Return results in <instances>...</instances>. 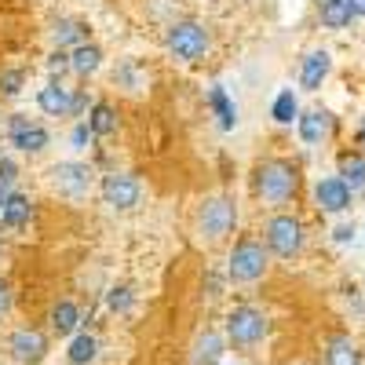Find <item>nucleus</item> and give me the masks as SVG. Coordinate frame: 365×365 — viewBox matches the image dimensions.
<instances>
[{"instance_id": "1", "label": "nucleus", "mask_w": 365, "mask_h": 365, "mask_svg": "<svg viewBox=\"0 0 365 365\" xmlns=\"http://www.w3.org/2000/svg\"><path fill=\"white\" fill-rule=\"evenodd\" d=\"M252 187H256V197L263 205H289L299 190V168L292 161H282V158L259 161L252 172Z\"/></svg>"}, {"instance_id": "2", "label": "nucleus", "mask_w": 365, "mask_h": 365, "mask_svg": "<svg viewBox=\"0 0 365 365\" xmlns=\"http://www.w3.org/2000/svg\"><path fill=\"white\" fill-rule=\"evenodd\" d=\"M165 48H168V55L179 58V63H197V58H205L208 48H212V34L197 19H175L165 29Z\"/></svg>"}, {"instance_id": "3", "label": "nucleus", "mask_w": 365, "mask_h": 365, "mask_svg": "<svg viewBox=\"0 0 365 365\" xmlns=\"http://www.w3.org/2000/svg\"><path fill=\"white\" fill-rule=\"evenodd\" d=\"M267 263H270V252H267L263 241L241 237V241H234V249H230L227 278H230L234 285H252V282H259L263 274H267Z\"/></svg>"}, {"instance_id": "4", "label": "nucleus", "mask_w": 365, "mask_h": 365, "mask_svg": "<svg viewBox=\"0 0 365 365\" xmlns=\"http://www.w3.org/2000/svg\"><path fill=\"white\" fill-rule=\"evenodd\" d=\"M237 227V201L227 194L216 197H205L197 208V234L205 241H223L230 230Z\"/></svg>"}, {"instance_id": "5", "label": "nucleus", "mask_w": 365, "mask_h": 365, "mask_svg": "<svg viewBox=\"0 0 365 365\" xmlns=\"http://www.w3.org/2000/svg\"><path fill=\"white\" fill-rule=\"evenodd\" d=\"M263 245L274 256L292 259L303 249V223H299V216H292V212H278V216H270L267 227H263Z\"/></svg>"}, {"instance_id": "6", "label": "nucleus", "mask_w": 365, "mask_h": 365, "mask_svg": "<svg viewBox=\"0 0 365 365\" xmlns=\"http://www.w3.org/2000/svg\"><path fill=\"white\" fill-rule=\"evenodd\" d=\"M267 332H270V322L259 307H234L227 314V340L234 347H252L267 340Z\"/></svg>"}, {"instance_id": "7", "label": "nucleus", "mask_w": 365, "mask_h": 365, "mask_svg": "<svg viewBox=\"0 0 365 365\" xmlns=\"http://www.w3.org/2000/svg\"><path fill=\"white\" fill-rule=\"evenodd\" d=\"M99 194L113 212H132L143 201V182L128 172H106L99 179Z\"/></svg>"}, {"instance_id": "8", "label": "nucleus", "mask_w": 365, "mask_h": 365, "mask_svg": "<svg viewBox=\"0 0 365 365\" xmlns=\"http://www.w3.org/2000/svg\"><path fill=\"white\" fill-rule=\"evenodd\" d=\"M8 351H11V358H15L19 365H41V361L48 358L51 344H48V336H44L41 329L22 325V329H15L11 336H8Z\"/></svg>"}, {"instance_id": "9", "label": "nucleus", "mask_w": 365, "mask_h": 365, "mask_svg": "<svg viewBox=\"0 0 365 365\" xmlns=\"http://www.w3.org/2000/svg\"><path fill=\"white\" fill-rule=\"evenodd\" d=\"M8 139H11L15 150H22V154H41L51 135H48L44 125L29 120L26 113H11V120H8Z\"/></svg>"}, {"instance_id": "10", "label": "nucleus", "mask_w": 365, "mask_h": 365, "mask_svg": "<svg viewBox=\"0 0 365 365\" xmlns=\"http://www.w3.org/2000/svg\"><path fill=\"white\" fill-rule=\"evenodd\" d=\"M51 187L63 197H84L91 187V168L81 161H58L51 168Z\"/></svg>"}, {"instance_id": "11", "label": "nucleus", "mask_w": 365, "mask_h": 365, "mask_svg": "<svg viewBox=\"0 0 365 365\" xmlns=\"http://www.w3.org/2000/svg\"><path fill=\"white\" fill-rule=\"evenodd\" d=\"M37 106L48 117H70L73 113V88H66V81L51 77L41 91H37Z\"/></svg>"}, {"instance_id": "12", "label": "nucleus", "mask_w": 365, "mask_h": 365, "mask_svg": "<svg viewBox=\"0 0 365 365\" xmlns=\"http://www.w3.org/2000/svg\"><path fill=\"white\" fill-rule=\"evenodd\" d=\"M314 197H318V208L322 212H332V216H336V212H347L351 208V187L340 179V175H329V179H322L318 187H314Z\"/></svg>"}, {"instance_id": "13", "label": "nucleus", "mask_w": 365, "mask_h": 365, "mask_svg": "<svg viewBox=\"0 0 365 365\" xmlns=\"http://www.w3.org/2000/svg\"><path fill=\"white\" fill-rule=\"evenodd\" d=\"M329 70H332V55L325 48L307 51V55H303V63H299V88L303 91H318L325 84Z\"/></svg>"}, {"instance_id": "14", "label": "nucleus", "mask_w": 365, "mask_h": 365, "mask_svg": "<svg viewBox=\"0 0 365 365\" xmlns=\"http://www.w3.org/2000/svg\"><path fill=\"white\" fill-rule=\"evenodd\" d=\"M51 41H55L58 51H73V48L88 44V22L84 19H70V15L55 19L51 22Z\"/></svg>"}, {"instance_id": "15", "label": "nucleus", "mask_w": 365, "mask_h": 365, "mask_svg": "<svg viewBox=\"0 0 365 365\" xmlns=\"http://www.w3.org/2000/svg\"><path fill=\"white\" fill-rule=\"evenodd\" d=\"M223 351H227V340L220 336V332L216 329H201L194 347H190V365H220Z\"/></svg>"}, {"instance_id": "16", "label": "nucleus", "mask_w": 365, "mask_h": 365, "mask_svg": "<svg viewBox=\"0 0 365 365\" xmlns=\"http://www.w3.org/2000/svg\"><path fill=\"white\" fill-rule=\"evenodd\" d=\"M48 322H51V332H55L58 340H63V336H73V332L81 329V307H77L73 299H58V303H51Z\"/></svg>"}, {"instance_id": "17", "label": "nucleus", "mask_w": 365, "mask_h": 365, "mask_svg": "<svg viewBox=\"0 0 365 365\" xmlns=\"http://www.w3.org/2000/svg\"><path fill=\"white\" fill-rule=\"evenodd\" d=\"M329 128H332V117L325 110H307V113L296 117V132H299V139L307 143V146H322V139L329 135Z\"/></svg>"}, {"instance_id": "18", "label": "nucleus", "mask_w": 365, "mask_h": 365, "mask_svg": "<svg viewBox=\"0 0 365 365\" xmlns=\"http://www.w3.org/2000/svg\"><path fill=\"white\" fill-rule=\"evenodd\" d=\"M336 175L351 187V194L365 187V154L361 150H344L340 161H336Z\"/></svg>"}, {"instance_id": "19", "label": "nucleus", "mask_w": 365, "mask_h": 365, "mask_svg": "<svg viewBox=\"0 0 365 365\" xmlns=\"http://www.w3.org/2000/svg\"><path fill=\"white\" fill-rule=\"evenodd\" d=\"M99 66H103V48L96 41H88V44H81V48L70 51V73L91 77V73H99Z\"/></svg>"}, {"instance_id": "20", "label": "nucleus", "mask_w": 365, "mask_h": 365, "mask_svg": "<svg viewBox=\"0 0 365 365\" xmlns=\"http://www.w3.org/2000/svg\"><path fill=\"white\" fill-rule=\"evenodd\" d=\"M84 125L91 128V135H113L117 132V106L99 99V103H91L88 106V120Z\"/></svg>"}, {"instance_id": "21", "label": "nucleus", "mask_w": 365, "mask_h": 365, "mask_svg": "<svg viewBox=\"0 0 365 365\" xmlns=\"http://www.w3.org/2000/svg\"><path fill=\"white\" fill-rule=\"evenodd\" d=\"M325 365H361V351L351 336H332L325 347Z\"/></svg>"}, {"instance_id": "22", "label": "nucleus", "mask_w": 365, "mask_h": 365, "mask_svg": "<svg viewBox=\"0 0 365 365\" xmlns=\"http://www.w3.org/2000/svg\"><path fill=\"white\" fill-rule=\"evenodd\" d=\"M0 220H4V227L19 230V227H26L29 220H34V205H29L26 194H11L8 205H4V212H0Z\"/></svg>"}, {"instance_id": "23", "label": "nucleus", "mask_w": 365, "mask_h": 365, "mask_svg": "<svg viewBox=\"0 0 365 365\" xmlns=\"http://www.w3.org/2000/svg\"><path fill=\"white\" fill-rule=\"evenodd\" d=\"M99 354V340L91 336V332H77V336L70 340V351H66V361L70 365H91Z\"/></svg>"}, {"instance_id": "24", "label": "nucleus", "mask_w": 365, "mask_h": 365, "mask_svg": "<svg viewBox=\"0 0 365 365\" xmlns=\"http://www.w3.org/2000/svg\"><path fill=\"white\" fill-rule=\"evenodd\" d=\"M208 103H212V110H216V117H220V128H223V132H230V128L237 125V106L230 103V96L216 84V88L208 91Z\"/></svg>"}, {"instance_id": "25", "label": "nucleus", "mask_w": 365, "mask_h": 365, "mask_svg": "<svg viewBox=\"0 0 365 365\" xmlns=\"http://www.w3.org/2000/svg\"><path fill=\"white\" fill-rule=\"evenodd\" d=\"M351 19H354L351 0H322V26L344 29V26H351Z\"/></svg>"}, {"instance_id": "26", "label": "nucleus", "mask_w": 365, "mask_h": 365, "mask_svg": "<svg viewBox=\"0 0 365 365\" xmlns=\"http://www.w3.org/2000/svg\"><path fill=\"white\" fill-rule=\"evenodd\" d=\"M270 117L278 120V125H292V120L299 117V99H296L292 88L278 91V99H274V106H270Z\"/></svg>"}, {"instance_id": "27", "label": "nucleus", "mask_w": 365, "mask_h": 365, "mask_svg": "<svg viewBox=\"0 0 365 365\" xmlns=\"http://www.w3.org/2000/svg\"><path fill=\"white\" fill-rule=\"evenodd\" d=\"M26 84V70L22 66H8V70H0V96H19Z\"/></svg>"}, {"instance_id": "28", "label": "nucleus", "mask_w": 365, "mask_h": 365, "mask_svg": "<svg viewBox=\"0 0 365 365\" xmlns=\"http://www.w3.org/2000/svg\"><path fill=\"white\" fill-rule=\"evenodd\" d=\"M106 303H110V311H128L132 303H135L132 285H113V289H110V296H106Z\"/></svg>"}, {"instance_id": "29", "label": "nucleus", "mask_w": 365, "mask_h": 365, "mask_svg": "<svg viewBox=\"0 0 365 365\" xmlns=\"http://www.w3.org/2000/svg\"><path fill=\"white\" fill-rule=\"evenodd\" d=\"M48 70H51V77L63 81V73L70 70V51H51L48 55Z\"/></svg>"}, {"instance_id": "30", "label": "nucleus", "mask_w": 365, "mask_h": 365, "mask_svg": "<svg viewBox=\"0 0 365 365\" xmlns=\"http://www.w3.org/2000/svg\"><path fill=\"white\" fill-rule=\"evenodd\" d=\"M11 303H15V292H11V282L0 274V318L11 314Z\"/></svg>"}, {"instance_id": "31", "label": "nucleus", "mask_w": 365, "mask_h": 365, "mask_svg": "<svg viewBox=\"0 0 365 365\" xmlns=\"http://www.w3.org/2000/svg\"><path fill=\"white\" fill-rule=\"evenodd\" d=\"M15 175H19L15 161H11V158H0V187H11V182H15Z\"/></svg>"}, {"instance_id": "32", "label": "nucleus", "mask_w": 365, "mask_h": 365, "mask_svg": "<svg viewBox=\"0 0 365 365\" xmlns=\"http://www.w3.org/2000/svg\"><path fill=\"white\" fill-rule=\"evenodd\" d=\"M88 139H91V128H88V125H77V128H73V135H70L73 150H84V146H88Z\"/></svg>"}, {"instance_id": "33", "label": "nucleus", "mask_w": 365, "mask_h": 365, "mask_svg": "<svg viewBox=\"0 0 365 365\" xmlns=\"http://www.w3.org/2000/svg\"><path fill=\"white\" fill-rule=\"evenodd\" d=\"M351 11H354V19H365V0H351Z\"/></svg>"}, {"instance_id": "34", "label": "nucleus", "mask_w": 365, "mask_h": 365, "mask_svg": "<svg viewBox=\"0 0 365 365\" xmlns=\"http://www.w3.org/2000/svg\"><path fill=\"white\" fill-rule=\"evenodd\" d=\"M351 234H354V227H336V241H351Z\"/></svg>"}, {"instance_id": "35", "label": "nucleus", "mask_w": 365, "mask_h": 365, "mask_svg": "<svg viewBox=\"0 0 365 365\" xmlns=\"http://www.w3.org/2000/svg\"><path fill=\"white\" fill-rule=\"evenodd\" d=\"M8 197H11V190H8V187H0V212H4V205H8Z\"/></svg>"}, {"instance_id": "36", "label": "nucleus", "mask_w": 365, "mask_h": 365, "mask_svg": "<svg viewBox=\"0 0 365 365\" xmlns=\"http://www.w3.org/2000/svg\"><path fill=\"white\" fill-rule=\"evenodd\" d=\"M358 139H361V146H365V117H361V128H358Z\"/></svg>"}, {"instance_id": "37", "label": "nucleus", "mask_w": 365, "mask_h": 365, "mask_svg": "<svg viewBox=\"0 0 365 365\" xmlns=\"http://www.w3.org/2000/svg\"><path fill=\"white\" fill-rule=\"evenodd\" d=\"M0 256H4V237H0Z\"/></svg>"}]
</instances>
